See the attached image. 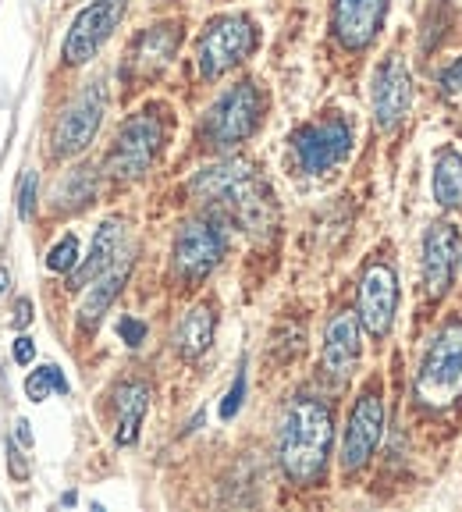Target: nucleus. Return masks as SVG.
<instances>
[{"label": "nucleus", "mask_w": 462, "mask_h": 512, "mask_svg": "<svg viewBox=\"0 0 462 512\" xmlns=\"http://www.w3.org/2000/svg\"><path fill=\"white\" fill-rule=\"evenodd\" d=\"M416 406L448 409L462 399V320H448L416 370Z\"/></svg>", "instance_id": "3"}, {"label": "nucleus", "mask_w": 462, "mask_h": 512, "mask_svg": "<svg viewBox=\"0 0 462 512\" xmlns=\"http://www.w3.org/2000/svg\"><path fill=\"white\" fill-rule=\"evenodd\" d=\"M359 356H363L359 317L356 313H338V317H331V324H327V331H324V356H320V367L327 370V377L349 381L359 367Z\"/></svg>", "instance_id": "17"}, {"label": "nucleus", "mask_w": 462, "mask_h": 512, "mask_svg": "<svg viewBox=\"0 0 462 512\" xmlns=\"http://www.w3.org/2000/svg\"><path fill=\"white\" fill-rule=\"evenodd\" d=\"M75 264H79V239H75V235H64V239L50 249L47 267L57 274H68V271H75Z\"/></svg>", "instance_id": "25"}, {"label": "nucleus", "mask_w": 462, "mask_h": 512, "mask_svg": "<svg viewBox=\"0 0 462 512\" xmlns=\"http://www.w3.org/2000/svg\"><path fill=\"white\" fill-rule=\"evenodd\" d=\"M11 324H15V328H29L32 324V303L29 299H18L15 303V317H11Z\"/></svg>", "instance_id": "32"}, {"label": "nucleus", "mask_w": 462, "mask_h": 512, "mask_svg": "<svg viewBox=\"0 0 462 512\" xmlns=\"http://www.w3.org/2000/svg\"><path fill=\"white\" fill-rule=\"evenodd\" d=\"M107 111V86L100 79L89 82L72 104L64 107L61 118L54 121V132H50V150L57 160H72L82 150H89V143L96 139L100 125H104Z\"/></svg>", "instance_id": "7"}, {"label": "nucleus", "mask_w": 462, "mask_h": 512, "mask_svg": "<svg viewBox=\"0 0 462 512\" xmlns=\"http://www.w3.org/2000/svg\"><path fill=\"white\" fill-rule=\"evenodd\" d=\"M146 409H150V388H146V384L132 381L118 392V431H114V441H118L121 448L139 438Z\"/></svg>", "instance_id": "20"}, {"label": "nucleus", "mask_w": 462, "mask_h": 512, "mask_svg": "<svg viewBox=\"0 0 462 512\" xmlns=\"http://www.w3.org/2000/svg\"><path fill=\"white\" fill-rule=\"evenodd\" d=\"M192 196L231 210L246 228H267L271 221V192L263 189L253 164L246 160H221L203 168L192 178Z\"/></svg>", "instance_id": "2"}, {"label": "nucleus", "mask_w": 462, "mask_h": 512, "mask_svg": "<svg viewBox=\"0 0 462 512\" xmlns=\"http://www.w3.org/2000/svg\"><path fill=\"white\" fill-rule=\"evenodd\" d=\"M263 107H267V100H263V89L253 79L235 82L203 114V125H200L203 143L214 146V150H231V146L246 143L256 128H260Z\"/></svg>", "instance_id": "4"}, {"label": "nucleus", "mask_w": 462, "mask_h": 512, "mask_svg": "<svg viewBox=\"0 0 462 512\" xmlns=\"http://www.w3.org/2000/svg\"><path fill=\"white\" fill-rule=\"evenodd\" d=\"M242 399H246V370H239L235 381H231V392L224 395V402H221V420H231V416L239 413Z\"/></svg>", "instance_id": "27"}, {"label": "nucleus", "mask_w": 462, "mask_h": 512, "mask_svg": "<svg viewBox=\"0 0 462 512\" xmlns=\"http://www.w3.org/2000/svg\"><path fill=\"white\" fill-rule=\"evenodd\" d=\"M128 271H132V256L121 249L118 253V260H114L111 267H107L100 278H93L89 281V292H86V299H82V306H79V320H82V328H96L100 324V317L107 313V306L118 299V292H121V285L128 281Z\"/></svg>", "instance_id": "18"}, {"label": "nucleus", "mask_w": 462, "mask_h": 512, "mask_svg": "<svg viewBox=\"0 0 462 512\" xmlns=\"http://www.w3.org/2000/svg\"><path fill=\"white\" fill-rule=\"evenodd\" d=\"M260 43V32L249 15H221L203 29L196 43V64L203 79H221L231 68H239Z\"/></svg>", "instance_id": "6"}, {"label": "nucleus", "mask_w": 462, "mask_h": 512, "mask_svg": "<svg viewBox=\"0 0 462 512\" xmlns=\"http://www.w3.org/2000/svg\"><path fill=\"white\" fill-rule=\"evenodd\" d=\"M61 192H68V196H72V207H82V203H89V200H93V192H96L93 168L68 171V178H61V189H57V196H61Z\"/></svg>", "instance_id": "24"}, {"label": "nucleus", "mask_w": 462, "mask_h": 512, "mask_svg": "<svg viewBox=\"0 0 462 512\" xmlns=\"http://www.w3.org/2000/svg\"><path fill=\"white\" fill-rule=\"evenodd\" d=\"M18 438H22V445H29V441H32L29 420H18Z\"/></svg>", "instance_id": "33"}, {"label": "nucleus", "mask_w": 462, "mask_h": 512, "mask_svg": "<svg viewBox=\"0 0 462 512\" xmlns=\"http://www.w3.org/2000/svg\"><path fill=\"white\" fill-rule=\"evenodd\" d=\"M210 342H214V310L210 306H192L175 331V349L182 352L185 360H196V356H203L210 349Z\"/></svg>", "instance_id": "21"}, {"label": "nucleus", "mask_w": 462, "mask_h": 512, "mask_svg": "<svg viewBox=\"0 0 462 512\" xmlns=\"http://www.w3.org/2000/svg\"><path fill=\"white\" fill-rule=\"evenodd\" d=\"M455 264H459V228L452 221H434L423 235V285H427V296H445L452 288Z\"/></svg>", "instance_id": "14"}, {"label": "nucleus", "mask_w": 462, "mask_h": 512, "mask_svg": "<svg viewBox=\"0 0 462 512\" xmlns=\"http://www.w3.org/2000/svg\"><path fill=\"white\" fill-rule=\"evenodd\" d=\"M168 111L160 107H143L139 114L125 121L118 128V136L107 153V175L121 178V182H132V178L146 175L153 168V160L160 157L164 143H168Z\"/></svg>", "instance_id": "5"}, {"label": "nucleus", "mask_w": 462, "mask_h": 512, "mask_svg": "<svg viewBox=\"0 0 462 512\" xmlns=\"http://www.w3.org/2000/svg\"><path fill=\"white\" fill-rule=\"evenodd\" d=\"M224 256V228L210 217H200V221L182 224V232L175 239V271L182 274L185 281H203Z\"/></svg>", "instance_id": "10"}, {"label": "nucleus", "mask_w": 462, "mask_h": 512, "mask_svg": "<svg viewBox=\"0 0 462 512\" xmlns=\"http://www.w3.org/2000/svg\"><path fill=\"white\" fill-rule=\"evenodd\" d=\"M438 86L445 96H462V57L459 61H452L445 72L438 75Z\"/></svg>", "instance_id": "29"}, {"label": "nucleus", "mask_w": 462, "mask_h": 512, "mask_svg": "<svg viewBox=\"0 0 462 512\" xmlns=\"http://www.w3.org/2000/svg\"><path fill=\"white\" fill-rule=\"evenodd\" d=\"M370 104H374V121L384 132L406 121L409 107H413V79H409V68L402 57L381 61L374 82H370Z\"/></svg>", "instance_id": "13"}, {"label": "nucleus", "mask_w": 462, "mask_h": 512, "mask_svg": "<svg viewBox=\"0 0 462 512\" xmlns=\"http://www.w3.org/2000/svg\"><path fill=\"white\" fill-rule=\"evenodd\" d=\"M36 360V345H32V338H15V363H22V367H29V363Z\"/></svg>", "instance_id": "31"}, {"label": "nucleus", "mask_w": 462, "mask_h": 512, "mask_svg": "<svg viewBox=\"0 0 462 512\" xmlns=\"http://www.w3.org/2000/svg\"><path fill=\"white\" fill-rule=\"evenodd\" d=\"M118 335H121V342L136 349V345L146 342V324H143V320H136V317H121L118 320Z\"/></svg>", "instance_id": "28"}, {"label": "nucleus", "mask_w": 462, "mask_h": 512, "mask_svg": "<svg viewBox=\"0 0 462 512\" xmlns=\"http://www.w3.org/2000/svg\"><path fill=\"white\" fill-rule=\"evenodd\" d=\"M36 196H40V175L29 171V175L22 178V189H18V217H22V221H29V217L36 214Z\"/></svg>", "instance_id": "26"}, {"label": "nucleus", "mask_w": 462, "mask_h": 512, "mask_svg": "<svg viewBox=\"0 0 462 512\" xmlns=\"http://www.w3.org/2000/svg\"><path fill=\"white\" fill-rule=\"evenodd\" d=\"M395 310H399V278L377 260L359 281V324L374 338H384L395 324Z\"/></svg>", "instance_id": "12"}, {"label": "nucleus", "mask_w": 462, "mask_h": 512, "mask_svg": "<svg viewBox=\"0 0 462 512\" xmlns=\"http://www.w3.org/2000/svg\"><path fill=\"white\" fill-rule=\"evenodd\" d=\"M50 392L68 395V377H64L61 367H54V363H47V367H40V370H32L29 381H25V395H29L32 402L50 399Z\"/></svg>", "instance_id": "23"}, {"label": "nucleus", "mask_w": 462, "mask_h": 512, "mask_svg": "<svg viewBox=\"0 0 462 512\" xmlns=\"http://www.w3.org/2000/svg\"><path fill=\"white\" fill-rule=\"evenodd\" d=\"M434 200L445 210H462V153L452 146L434 157Z\"/></svg>", "instance_id": "22"}, {"label": "nucleus", "mask_w": 462, "mask_h": 512, "mask_svg": "<svg viewBox=\"0 0 462 512\" xmlns=\"http://www.w3.org/2000/svg\"><path fill=\"white\" fill-rule=\"evenodd\" d=\"M331 441H335V420L324 402L313 395H299L288 402L278 431V456L288 480L313 484L327 466Z\"/></svg>", "instance_id": "1"}, {"label": "nucleus", "mask_w": 462, "mask_h": 512, "mask_svg": "<svg viewBox=\"0 0 462 512\" xmlns=\"http://www.w3.org/2000/svg\"><path fill=\"white\" fill-rule=\"evenodd\" d=\"M292 153L310 175H327L352 153V125L342 114H327L292 136Z\"/></svg>", "instance_id": "8"}, {"label": "nucleus", "mask_w": 462, "mask_h": 512, "mask_svg": "<svg viewBox=\"0 0 462 512\" xmlns=\"http://www.w3.org/2000/svg\"><path fill=\"white\" fill-rule=\"evenodd\" d=\"M121 249H125V246H121V224L118 221H104L93 235V249H89L86 264L75 271V285H89L93 278H100V274H104L107 267L118 260Z\"/></svg>", "instance_id": "19"}, {"label": "nucleus", "mask_w": 462, "mask_h": 512, "mask_svg": "<svg viewBox=\"0 0 462 512\" xmlns=\"http://www.w3.org/2000/svg\"><path fill=\"white\" fill-rule=\"evenodd\" d=\"M384 434V402L377 388H367L359 395L356 406L349 413V424H345L342 438V466L345 470H363L370 463V456L377 452Z\"/></svg>", "instance_id": "11"}, {"label": "nucleus", "mask_w": 462, "mask_h": 512, "mask_svg": "<svg viewBox=\"0 0 462 512\" xmlns=\"http://www.w3.org/2000/svg\"><path fill=\"white\" fill-rule=\"evenodd\" d=\"M388 15V0H335L331 4V29L345 50H367Z\"/></svg>", "instance_id": "15"}, {"label": "nucleus", "mask_w": 462, "mask_h": 512, "mask_svg": "<svg viewBox=\"0 0 462 512\" xmlns=\"http://www.w3.org/2000/svg\"><path fill=\"white\" fill-rule=\"evenodd\" d=\"M8 470H11V477H15V480L29 477V463H25L22 452H18L15 445H8Z\"/></svg>", "instance_id": "30"}, {"label": "nucleus", "mask_w": 462, "mask_h": 512, "mask_svg": "<svg viewBox=\"0 0 462 512\" xmlns=\"http://www.w3.org/2000/svg\"><path fill=\"white\" fill-rule=\"evenodd\" d=\"M125 11H128V0H93L89 8H82L75 15L72 29H68V36H64V47H61L64 64L79 68V64L93 61L104 50V43L114 36Z\"/></svg>", "instance_id": "9"}, {"label": "nucleus", "mask_w": 462, "mask_h": 512, "mask_svg": "<svg viewBox=\"0 0 462 512\" xmlns=\"http://www.w3.org/2000/svg\"><path fill=\"white\" fill-rule=\"evenodd\" d=\"M178 43H182V29L175 22H160L150 25L146 32H139L132 50L125 57V72L136 75V79H153L175 61Z\"/></svg>", "instance_id": "16"}]
</instances>
